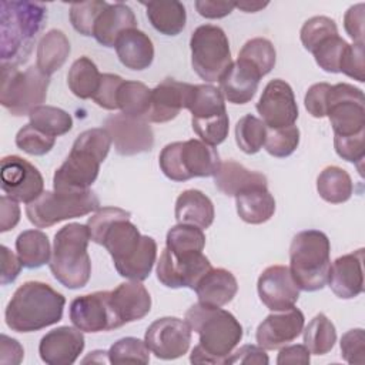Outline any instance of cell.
Returning a JSON list of instances; mask_svg holds the SVG:
<instances>
[{"label":"cell","instance_id":"6f0895ef","mask_svg":"<svg viewBox=\"0 0 365 365\" xmlns=\"http://www.w3.org/2000/svg\"><path fill=\"white\" fill-rule=\"evenodd\" d=\"M364 20H365L364 3L351 6L344 16L345 31L354 40V43H364Z\"/></svg>","mask_w":365,"mask_h":365},{"label":"cell","instance_id":"3957f363","mask_svg":"<svg viewBox=\"0 0 365 365\" xmlns=\"http://www.w3.org/2000/svg\"><path fill=\"white\" fill-rule=\"evenodd\" d=\"M64 305V295L48 284L27 281L14 291L6 307V325L16 332L40 331L61 321Z\"/></svg>","mask_w":365,"mask_h":365},{"label":"cell","instance_id":"816d5d0a","mask_svg":"<svg viewBox=\"0 0 365 365\" xmlns=\"http://www.w3.org/2000/svg\"><path fill=\"white\" fill-rule=\"evenodd\" d=\"M341 355L348 364H365V334L362 328L346 331L339 342Z\"/></svg>","mask_w":365,"mask_h":365},{"label":"cell","instance_id":"d4e9b609","mask_svg":"<svg viewBox=\"0 0 365 365\" xmlns=\"http://www.w3.org/2000/svg\"><path fill=\"white\" fill-rule=\"evenodd\" d=\"M191 84L174 78H164L151 88L150 110L145 115L148 123H167L174 120L187 106Z\"/></svg>","mask_w":365,"mask_h":365},{"label":"cell","instance_id":"e0dca14e","mask_svg":"<svg viewBox=\"0 0 365 365\" xmlns=\"http://www.w3.org/2000/svg\"><path fill=\"white\" fill-rule=\"evenodd\" d=\"M104 128L108 131L114 148L120 155L147 153L154 145V133L147 120L125 114H113L106 118Z\"/></svg>","mask_w":365,"mask_h":365},{"label":"cell","instance_id":"9a60e30c","mask_svg":"<svg viewBox=\"0 0 365 365\" xmlns=\"http://www.w3.org/2000/svg\"><path fill=\"white\" fill-rule=\"evenodd\" d=\"M211 268L210 259L202 252L174 254L164 248L157 262V279L168 288L194 289L198 279Z\"/></svg>","mask_w":365,"mask_h":365},{"label":"cell","instance_id":"ab89813d","mask_svg":"<svg viewBox=\"0 0 365 365\" xmlns=\"http://www.w3.org/2000/svg\"><path fill=\"white\" fill-rule=\"evenodd\" d=\"M29 118L31 125L51 137L63 135L73 127L71 115L54 106H38L29 114Z\"/></svg>","mask_w":365,"mask_h":365},{"label":"cell","instance_id":"94428289","mask_svg":"<svg viewBox=\"0 0 365 365\" xmlns=\"http://www.w3.org/2000/svg\"><path fill=\"white\" fill-rule=\"evenodd\" d=\"M1 274H0V282L1 285L11 284L21 271V261L19 257H16L6 245H1Z\"/></svg>","mask_w":365,"mask_h":365},{"label":"cell","instance_id":"bcb514c9","mask_svg":"<svg viewBox=\"0 0 365 365\" xmlns=\"http://www.w3.org/2000/svg\"><path fill=\"white\" fill-rule=\"evenodd\" d=\"M335 34H338V27L332 19L327 16H315L304 23L299 31V38L305 50L312 53L319 43Z\"/></svg>","mask_w":365,"mask_h":365},{"label":"cell","instance_id":"db71d44e","mask_svg":"<svg viewBox=\"0 0 365 365\" xmlns=\"http://www.w3.org/2000/svg\"><path fill=\"white\" fill-rule=\"evenodd\" d=\"M123 81L124 80L117 74H111V73L101 74L100 86L96 91V94L93 96V101L104 110H110V111L118 110L117 93H118V88Z\"/></svg>","mask_w":365,"mask_h":365},{"label":"cell","instance_id":"b9f144b4","mask_svg":"<svg viewBox=\"0 0 365 365\" xmlns=\"http://www.w3.org/2000/svg\"><path fill=\"white\" fill-rule=\"evenodd\" d=\"M238 58L251 64L264 77L274 68L277 53L268 38L255 37L242 46L238 53Z\"/></svg>","mask_w":365,"mask_h":365},{"label":"cell","instance_id":"60d3db41","mask_svg":"<svg viewBox=\"0 0 365 365\" xmlns=\"http://www.w3.org/2000/svg\"><path fill=\"white\" fill-rule=\"evenodd\" d=\"M205 235L200 227L190 224H177L167 232L165 248L174 254L202 252Z\"/></svg>","mask_w":365,"mask_h":365},{"label":"cell","instance_id":"4dcf8cb0","mask_svg":"<svg viewBox=\"0 0 365 365\" xmlns=\"http://www.w3.org/2000/svg\"><path fill=\"white\" fill-rule=\"evenodd\" d=\"M175 220L178 224H190L208 228L215 217L212 201L200 190H185L175 201Z\"/></svg>","mask_w":365,"mask_h":365},{"label":"cell","instance_id":"d6a6232c","mask_svg":"<svg viewBox=\"0 0 365 365\" xmlns=\"http://www.w3.org/2000/svg\"><path fill=\"white\" fill-rule=\"evenodd\" d=\"M71 51L67 36L57 29L48 30L37 44V63L40 71L51 76L63 67Z\"/></svg>","mask_w":365,"mask_h":365},{"label":"cell","instance_id":"03108f58","mask_svg":"<svg viewBox=\"0 0 365 365\" xmlns=\"http://www.w3.org/2000/svg\"><path fill=\"white\" fill-rule=\"evenodd\" d=\"M268 3H261V1H240L235 3V7H238L240 10L245 11V13H255L259 11L261 9L267 7Z\"/></svg>","mask_w":365,"mask_h":365},{"label":"cell","instance_id":"603a6c76","mask_svg":"<svg viewBox=\"0 0 365 365\" xmlns=\"http://www.w3.org/2000/svg\"><path fill=\"white\" fill-rule=\"evenodd\" d=\"M110 305L117 328H120L143 319L151 309V297L140 281H127L110 291Z\"/></svg>","mask_w":365,"mask_h":365},{"label":"cell","instance_id":"f6af8a7d","mask_svg":"<svg viewBox=\"0 0 365 365\" xmlns=\"http://www.w3.org/2000/svg\"><path fill=\"white\" fill-rule=\"evenodd\" d=\"M298 144L299 130L297 125H288L282 128H267L264 147L269 155L277 158H285L297 150Z\"/></svg>","mask_w":365,"mask_h":365},{"label":"cell","instance_id":"d590c367","mask_svg":"<svg viewBox=\"0 0 365 365\" xmlns=\"http://www.w3.org/2000/svg\"><path fill=\"white\" fill-rule=\"evenodd\" d=\"M317 191L319 197L331 204L348 201L354 192V184L349 174L336 165L325 167L317 178Z\"/></svg>","mask_w":365,"mask_h":365},{"label":"cell","instance_id":"f1b7e54d","mask_svg":"<svg viewBox=\"0 0 365 365\" xmlns=\"http://www.w3.org/2000/svg\"><path fill=\"white\" fill-rule=\"evenodd\" d=\"M114 48L120 63L130 70H145L154 60L151 38L138 29H130L121 33Z\"/></svg>","mask_w":365,"mask_h":365},{"label":"cell","instance_id":"ffe728a7","mask_svg":"<svg viewBox=\"0 0 365 365\" xmlns=\"http://www.w3.org/2000/svg\"><path fill=\"white\" fill-rule=\"evenodd\" d=\"M261 302L269 311H285L295 307L299 298V287L285 265H271L265 268L257 282Z\"/></svg>","mask_w":365,"mask_h":365},{"label":"cell","instance_id":"277c9868","mask_svg":"<svg viewBox=\"0 0 365 365\" xmlns=\"http://www.w3.org/2000/svg\"><path fill=\"white\" fill-rule=\"evenodd\" d=\"M111 137L104 127L83 131L73 143L64 163L56 170L53 188L56 191H86L97 180L100 164L111 148Z\"/></svg>","mask_w":365,"mask_h":365},{"label":"cell","instance_id":"e7e4bbea","mask_svg":"<svg viewBox=\"0 0 365 365\" xmlns=\"http://www.w3.org/2000/svg\"><path fill=\"white\" fill-rule=\"evenodd\" d=\"M24 356L23 346L17 339L9 338L7 335H1V364H20Z\"/></svg>","mask_w":365,"mask_h":365},{"label":"cell","instance_id":"6125c7cd","mask_svg":"<svg viewBox=\"0 0 365 365\" xmlns=\"http://www.w3.org/2000/svg\"><path fill=\"white\" fill-rule=\"evenodd\" d=\"M194 4L198 14L205 19H222L228 16L235 7V3L232 1H215V0H197Z\"/></svg>","mask_w":365,"mask_h":365},{"label":"cell","instance_id":"91938a15","mask_svg":"<svg viewBox=\"0 0 365 365\" xmlns=\"http://www.w3.org/2000/svg\"><path fill=\"white\" fill-rule=\"evenodd\" d=\"M20 221V207L16 200L1 195L0 198V232L13 230Z\"/></svg>","mask_w":365,"mask_h":365},{"label":"cell","instance_id":"c3c4849f","mask_svg":"<svg viewBox=\"0 0 365 365\" xmlns=\"http://www.w3.org/2000/svg\"><path fill=\"white\" fill-rule=\"evenodd\" d=\"M107 4L100 0L73 3L70 6V21L74 30L83 36H93L96 20Z\"/></svg>","mask_w":365,"mask_h":365},{"label":"cell","instance_id":"5b68a950","mask_svg":"<svg viewBox=\"0 0 365 365\" xmlns=\"http://www.w3.org/2000/svg\"><path fill=\"white\" fill-rule=\"evenodd\" d=\"M101 245L113 258L117 272L130 281H144L157 258V242L141 235L130 218L115 220L104 232Z\"/></svg>","mask_w":365,"mask_h":365},{"label":"cell","instance_id":"7a4b0ae2","mask_svg":"<svg viewBox=\"0 0 365 365\" xmlns=\"http://www.w3.org/2000/svg\"><path fill=\"white\" fill-rule=\"evenodd\" d=\"M47 20V7L38 1L0 3V58L13 66L26 63Z\"/></svg>","mask_w":365,"mask_h":365},{"label":"cell","instance_id":"1f68e13d","mask_svg":"<svg viewBox=\"0 0 365 365\" xmlns=\"http://www.w3.org/2000/svg\"><path fill=\"white\" fill-rule=\"evenodd\" d=\"M237 214L244 222L262 224L275 212V200L267 187H252L235 197Z\"/></svg>","mask_w":365,"mask_h":365},{"label":"cell","instance_id":"8992f818","mask_svg":"<svg viewBox=\"0 0 365 365\" xmlns=\"http://www.w3.org/2000/svg\"><path fill=\"white\" fill-rule=\"evenodd\" d=\"M90 232L87 225L71 222L54 235L48 262L53 277L68 289L83 288L91 275V259L87 252Z\"/></svg>","mask_w":365,"mask_h":365},{"label":"cell","instance_id":"cb8c5ba5","mask_svg":"<svg viewBox=\"0 0 365 365\" xmlns=\"http://www.w3.org/2000/svg\"><path fill=\"white\" fill-rule=\"evenodd\" d=\"M364 248L338 257L329 267L328 285L341 299H351L364 291Z\"/></svg>","mask_w":365,"mask_h":365},{"label":"cell","instance_id":"be15d7a7","mask_svg":"<svg viewBox=\"0 0 365 365\" xmlns=\"http://www.w3.org/2000/svg\"><path fill=\"white\" fill-rule=\"evenodd\" d=\"M309 351L305 345L301 344H295V345H288L284 346L277 358V364L278 365H287V364H302L307 365L309 364Z\"/></svg>","mask_w":365,"mask_h":365},{"label":"cell","instance_id":"6da1fadb","mask_svg":"<svg viewBox=\"0 0 365 365\" xmlns=\"http://www.w3.org/2000/svg\"><path fill=\"white\" fill-rule=\"evenodd\" d=\"M184 319L200 338L198 345L191 351V364H225L242 339L241 324L221 307L197 302L187 309Z\"/></svg>","mask_w":365,"mask_h":365},{"label":"cell","instance_id":"681fc988","mask_svg":"<svg viewBox=\"0 0 365 365\" xmlns=\"http://www.w3.org/2000/svg\"><path fill=\"white\" fill-rule=\"evenodd\" d=\"M56 144V137H51L30 123L23 125L16 134V145L30 155H44Z\"/></svg>","mask_w":365,"mask_h":365},{"label":"cell","instance_id":"9f6ffc18","mask_svg":"<svg viewBox=\"0 0 365 365\" xmlns=\"http://www.w3.org/2000/svg\"><path fill=\"white\" fill-rule=\"evenodd\" d=\"M331 88V84L328 83H317L312 84L304 98V104L307 111L315 117L322 118L327 117V94Z\"/></svg>","mask_w":365,"mask_h":365},{"label":"cell","instance_id":"7402d4cb","mask_svg":"<svg viewBox=\"0 0 365 365\" xmlns=\"http://www.w3.org/2000/svg\"><path fill=\"white\" fill-rule=\"evenodd\" d=\"M83 331L73 327H58L48 331L38 344V354L48 365H71L84 349Z\"/></svg>","mask_w":365,"mask_h":365},{"label":"cell","instance_id":"83f0119b","mask_svg":"<svg viewBox=\"0 0 365 365\" xmlns=\"http://www.w3.org/2000/svg\"><path fill=\"white\" fill-rule=\"evenodd\" d=\"M198 302L211 307H224L232 301L238 291V282L225 268L208 269L195 284Z\"/></svg>","mask_w":365,"mask_h":365},{"label":"cell","instance_id":"4fadbf2b","mask_svg":"<svg viewBox=\"0 0 365 365\" xmlns=\"http://www.w3.org/2000/svg\"><path fill=\"white\" fill-rule=\"evenodd\" d=\"M327 117L334 135L346 137L365 131V97L362 90L348 83L331 86L327 94Z\"/></svg>","mask_w":365,"mask_h":365},{"label":"cell","instance_id":"2e32d148","mask_svg":"<svg viewBox=\"0 0 365 365\" xmlns=\"http://www.w3.org/2000/svg\"><path fill=\"white\" fill-rule=\"evenodd\" d=\"M144 342L160 359H177L187 354L191 344V328L175 317L158 318L145 331Z\"/></svg>","mask_w":365,"mask_h":365},{"label":"cell","instance_id":"52a82bcc","mask_svg":"<svg viewBox=\"0 0 365 365\" xmlns=\"http://www.w3.org/2000/svg\"><path fill=\"white\" fill-rule=\"evenodd\" d=\"M331 244L322 231L305 230L298 232L289 245V271L302 291L322 289L331 267Z\"/></svg>","mask_w":365,"mask_h":365},{"label":"cell","instance_id":"30bf717a","mask_svg":"<svg viewBox=\"0 0 365 365\" xmlns=\"http://www.w3.org/2000/svg\"><path fill=\"white\" fill-rule=\"evenodd\" d=\"M187 110L191 113V125L201 141L218 145L228 137L230 120L220 88L211 84H191Z\"/></svg>","mask_w":365,"mask_h":365},{"label":"cell","instance_id":"ac0fdd59","mask_svg":"<svg viewBox=\"0 0 365 365\" xmlns=\"http://www.w3.org/2000/svg\"><path fill=\"white\" fill-rule=\"evenodd\" d=\"M257 111L267 128L294 125L298 118V106L291 86L281 78L271 80L264 87Z\"/></svg>","mask_w":365,"mask_h":365},{"label":"cell","instance_id":"484cf974","mask_svg":"<svg viewBox=\"0 0 365 365\" xmlns=\"http://www.w3.org/2000/svg\"><path fill=\"white\" fill-rule=\"evenodd\" d=\"M261 77L251 64L237 58L218 80L220 91L228 103L247 104L255 96Z\"/></svg>","mask_w":365,"mask_h":365},{"label":"cell","instance_id":"7dc6e473","mask_svg":"<svg viewBox=\"0 0 365 365\" xmlns=\"http://www.w3.org/2000/svg\"><path fill=\"white\" fill-rule=\"evenodd\" d=\"M348 43L339 37V34L331 36L319 43L314 50L312 56L317 64L327 73H339V64Z\"/></svg>","mask_w":365,"mask_h":365},{"label":"cell","instance_id":"7c38bea8","mask_svg":"<svg viewBox=\"0 0 365 365\" xmlns=\"http://www.w3.org/2000/svg\"><path fill=\"white\" fill-rule=\"evenodd\" d=\"M190 48L194 71L208 83L220 80L232 63L227 34L218 26L197 27L191 34Z\"/></svg>","mask_w":365,"mask_h":365},{"label":"cell","instance_id":"f5cc1de1","mask_svg":"<svg viewBox=\"0 0 365 365\" xmlns=\"http://www.w3.org/2000/svg\"><path fill=\"white\" fill-rule=\"evenodd\" d=\"M365 63H364V43H354L348 44L341 64H339V73H344L345 76L364 83L365 81Z\"/></svg>","mask_w":365,"mask_h":365},{"label":"cell","instance_id":"7bdbcfd3","mask_svg":"<svg viewBox=\"0 0 365 365\" xmlns=\"http://www.w3.org/2000/svg\"><path fill=\"white\" fill-rule=\"evenodd\" d=\"M267 137V125L262 123L261 118L245 114L241 117L235 125V141L241 151L245 154H255L258 153Z\"/></svg>","mask_w":365,"mask_h":365},{"label":"cell","instance_id":"d6986e66","mask_svg":"<svg viewBox=\"0 0 365 365\" xmlns=\"http://www.w3.org/2000/svg\"><path fill=\"white\" fill-rule=\"evenodd\" d=\"M70 321L83 332H103L117 328L111 305L110 291H96L76 297L70 304Z\"/></svg>","mask_w":365,"mask_h":365},{"label":"cell","instance_id":"11a10c76","mask_svg":"<svg viewBox=\"0 0 365 365\" xmlns=\"http://www.w3.org/2000/svg\"><path fill=\"white\" fill-rule=\"evenodd\" d=\"M334 147L342 160L348 163L362 161L365 154V131L346 137L334 135Z\"/></svg>","mask_w":365,"mask_h":365},{"label":"cell","instance_id":"f546056e","mask_svg":"<svg viewBox=\"0 0 365 365\" xmlns=\"http://www.w3.org/2000/svg\"><path fill=\"white\" fill-rule=\"evenodd\" d=\"M267 177L262 173L248 170L234 160L221 161L214 174L215 187L228 197H237L252 187H267Z\"/></svg>","mask_w":365,"mask_h":365},{"label":"cell","instance_id":"5bb4252c","mask_svg":"<svg viewBox=\"0 0 365 365\" xmlns=\"http://www.w3.org/2000/svg\"><path fill=\"white\" fill-rule=\"evenodd\" d=\"M0 185L7 197L24 204H30L44 191V180L40 171L20 155L1 158Z\"/></svg>","mask_w":365,"mask_h":365},{"label":"cell","instance_id":"f35d334b","mask_svg":"<svg viewBox=\"0 0 365 365\" xmlns=\"http://www.w3.org/2000/svg\"><path fill=\"white\" fill-rule=\"evenodd\" d=\"M151 88L144 83L124 80L117 93V106L123 114L144 118L150 110Z\"/></svg>","mask_w":365,"mask_h":365},{"label":"cell","instance_id":"44dd1931","mask_svg":"<svg viewBox=\"0 0 365 365\" xmlns=\"http://www.w3.org/2000/svg\"><path fill=\"white\" fill-rule=\"evenodd\" d=\"M305 318L301 309L292 307L269 314L257 328L255 339L264 349L274 351L292 342L302 332Z\"/></svg>","mask_w":365,"mask_h":365},{"label":"cell","instance_id":"9c48e42d","mask_svg":"<svg viewBox=\"0 0 365 365\" xmlns=\"http://www.w3.org/2000/svg\"><path fill=\"white\" fill-rule=\"evenodd\" d=\"M48 84L50 77L37 66L20 71L17 66L1 63L0 103L14 117L29 115L46 101Z\"/></svg>","mask_w":365,"mask_h":365},{"label":"cell","instance_id":"ee69618b","mask_svg":"<svg viewBox=\"0 0 365 365\" xmlns=\"http://www.w3.org/2000/svg\"><path fill=\"white\" fill-rule=\"evenodd\" d=\"M107 358L111 364H148L150 349L144 341L125 336L110 346Z\"/></svg>","mask_w":365,"mask_h":365},{"label":"cell","instance_id":"836d02e7","mask_svg":"<svg viewBox=\"0 0 365 365\" xmlns=\"http://www.w3.org/2000/svg\"><path fill=\"white\" fill-rule=\"evenodd\" d=\"M151 26L164 36H177L182 31L187 21V13L182 3L171 1H150L143 3Z\"/></svg>","mask_w":365,"mask_h":365},{"label":"cell","instance_id":"74e56055","mask_svg":"<svg viewBox=\"0 0 365 365\" xmlns=\"http://www.w3.org/2000/svg\"><path fill=\"white\" fill-rule=\"evenodd\" d=\"M304 345L314 355L328 354L336 342V331L325 314H317L302 329Z\"/></svg>","mask_w":365,"mask_h":365},{"label":"cell","instance_id":"e575fe53","mask_svg":"<svg viewBox=\"0 0 365 365\" xmlns=\"http://www.w3.org/2000/svg\"><path fill=\"white\" fill-rule=\"evenodd\" d=\"M16 252L23 267L29 269L40 268L51 258L48 237L40 230H26L16 238Z\"/></svg>","mask_w":365,"mask_h":365},{"label":"cell","instance_id":"680465c9","mask_svg":"<svg viewBox=\"0 0 365 365\" xmlns=\"http://www.w3.org/2000/svg\"><path fill=\"white\" fill-rule=\"evenodd\" d=\"M268 355L259 345H242L235 352H231L225 364H247V365H267Z\"/></svg>","mask_w":365,"mask_h":365},{"label":"cell","instance_id":"8d00e7d4","mask_svg":"<svg viewBox=\"0 0 365 365\" xmlns=\"http://www.w3.org/2000/svg\"><path fill=\"white\" fill-rule=\"evenodd\" d=\"M100 80L101 74L97 66L87 56L77 58L67 73V84L70 91L81 100L93 98L100 86Z\"/></svg>","mask_w":365,"mask_h":365},{"label":"cell","instance_id":"4316f807","mask_svg":"<svg viewBox=\"0 0 365 365\" xmlns=\"http://www.w3.org/2000/svg\"><path fill=\"white\" fill-rule=\"evenodd\" d=\"M137 29L134 11L124 3L107 4L96 20L93 37L104 47H114L121 33Z\"/></svg>","mask_w":365,"mask_h":365},{"label":"cell","instance_id":"8fae6325","mask_svg":"<svg viewBox=\"0 0 365 365\" xmlns=\"http://www.w3.org/2000/svg\"><path fill=\"white\" fill-rule=\"evenodd\" d=\"M100 200L91 190L86 191H43L38 198L26 205L29 221L37 228H48L57 222L94 212Z\"/></svg>","mask_w":365,"mask_h":365},{"label":"cell","instance_id":"ba28073f","mask_svg":"<svg viewBox=\"0 0 365 365\" xmlns=\"http://www.w3.org/2000/svg\"><path fill=\"white\" fill-rule=\"evenodd\" d=\"M158 164L167 178L187 181L194 177H214L221 160L212 145L191 138L167 144L158 155Z\"/></svg>","mask_w":365,"mask_h":365},{"label":"cell","instance_id":"f907efd6","mask_svg":"<svg viewBox=\"0 0 365 365\" xmlns=\"http://www.w3.org/2000/svg\"><path fill=\"white\" fill-rule=\"evenodd\" d=\"M130 212L118 207H103L98 208L94 215L87 221V228L90 232V240L98 245L103 242V235L106 230L118 218H130Z\"/></svg>","mask_w":365,"mask_h":365}]
</instances>
